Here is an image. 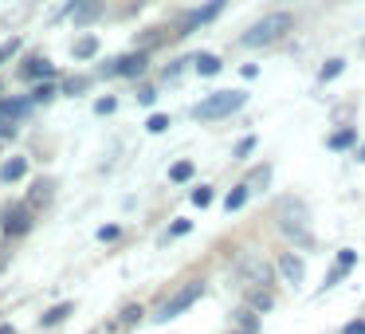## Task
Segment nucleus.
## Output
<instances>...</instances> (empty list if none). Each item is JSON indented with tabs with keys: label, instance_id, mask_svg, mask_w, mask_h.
I'll return each mask as SVG.
<instances>
[{
	"label": "nucleus",
	"instance_id": "obj_14",
	"mask_svg": "<svg viewBox=\"0 0 365 334\" xmlns=\"http://www.w3.org/2000/svg\"><path fill=\"white\" fill-rule=\"evenodd\" d=\"M192 67H197L200 75H220V71H224L220 56H212V51H200V56H192Z\"/></svg>",
	"mask_w": 365,
	"mask_h": 334
},
{
	"label": "nucleus",
	"instance_id": "obj_18",
	"mask_svg": "<svg viewBox=\"0 0 365 334\" xmlns=\"http://www.w3.org/2000/svg\"><path fill=\"white\" fill-rule=\"evenodd\" d=\"M71 310H75V303H56V307H51V310H43L40 326H59V323H63L67 315H71Z\"/></svg>",
	"mask_w": 365,
	"mask_h": 334
},
{
	"label": "nucleus",
	"instance_id": "obj_13",
	"mask_svg": "<svg viewBox=\"0 0 365 334\" xmlns=\"http://www.w3.org/2000/svg\"><path fill=\"white\" fill-rule=\"evenodd\" d=\"M28 173V158H9L4 166H0V181H20V177Z\"/></svg>",
	"mask_w": 365,
	"mask_h": 334
},
{
	"label": "nucleus",
	"instance_id": "obj_31",
	"mask_svg": "<svg viewBox=\"0 0 365 334\" xmlns=\"http://www.w3.org/2000/svg\"><path fill=\"white\" fill-rule=\"evenodd\" d=\"M252 307L267 310V307H271V291H252Z\"/></svg>",
	"mask_w": 365,
	"mask_h": 334
},
{
	"label": "nucleus",
	"instance_id": "obj_27",
	"mask_svg": "<svg viewBox=\"0 0 365 334\" xmlns=\"http://www.w3.org/2000/svg\"><path fill=\"white\" fill-rule=\"evenodd\" d=\"M267 181H271V166H259L252 177H247V185H252V189H255V185H267Z\"/></svg>",
	"mask_w": 365,
	"mask_h": 334
},
{
	"label": "nucleus",
	"instance_id": "obj_22",
	"mask_svg": "<svg viewBox=\"0 0 365 334\" xmlns=\"http://www.w3.org/2000/svg\"><path fill=\"white\" fill-rule=\"evenodd\" d=\"M192 173H197V166H192V161H177V166L169 169V181H189Z\"/></svg>",
	"mask_w": 365,
	"mask_h": 334
},
{
	"label": "nucleus",
	"instance_id": "obj_38",
	"mask_svg": "<svg viewBox=\"0 0 365 334\" xmlns=\"http://www.w3.org/2000/svg\"><path fill=\"white\" fill-rule=\"evenodd\" d=\"M4 263H9V255H4V248H0V271H4Z\"/></svg>",
	"mask_w": 365,
	"mask_h": 334
},
{
	"label": "nucleus",
	"instance_id": "obj_24",
	"mask_svg": "<svg viewBox=\"0 0 365 334\" xmlns=\"http://www.w3.org/2000/svg\"><path fill=\"white\" fill-rule=\"evenodd\" d=\"M341 71H346V59H330V64L322 67V75H318V79H322V83H330V79H338Z\"/></svg>",
	"mask_w": 365,
	"mask_h": 334
},
{
	"label": "nucleus",
	"instance_id": "obj_39",
	"mask_svg": "<svg viewBox=\"0 0 365 334\" xmlns=\"http://www.w3.org/2000/svg\"><path fill=\"white\" fill-rule=\"evenodd\" d=\"M0 334H16V330H12V326H0Z\"/></svg>",
	"mask_w": 365,
	"mask_h": 334
},
{
	"label": "nucleus",
	"instance_id": "obj_40",
	"mask_svg": "<svg viewBox=\"0 0 365 334\" xmlns=\"http://www.w3.org/2000/svg\"><path fill=\"white\" fill-rule=\"evenodd\" d=\"M357 161H365V146H361V150H357Z\"/></svg>",
	"mask_w": 365,
	"mask_h": 334
},
{
	"label": "nucleus",
	"instance_id": "obj_10",
	"mask_svg": "<svg viewBox=\"0 0 365 334\" xmlns=\"http://www.w3.org/2000/svg\"><path fill=\"white\" fill-rule=\"evenodd\" d=\"M51 75H56V67H51L43 56H32V59L20 64V79H51Z\"/></svg>",
	"mask_w": 365,
	"mask_h": 334
},
{
	"label": "nucleus",
	"instance_id": "obj_23",
	"mask_svg": "<svg viewBox=\"0 0 365 334\" xmlns=\"http://www.w3.org/2000/svg\"><path fill=\"white\" fill-rule=\"evenodd\" d=\"M87 87H91V79H87V75H71V79L63 83V95H83Z\"/></svg>",
	"mask_w": 365,
	"mask_h": 334
},
{
	"label": "nucleus",
	"instance_id": "obj_32",
	"mask_svg": "<svg viewBox=\"0 0 365 334\" xmlns=\"http://www.w3.org/2000/svg\"><path fill=\"white\" fill-rule=\"evenodd\" d=\"M255 150V138L247 134V138H240V146H236V158H247V153Z\"/></svg>",
	"mask_w": 365,
	"mask_h": 334
},
{
	"label": "nucleus",
	"instance_id": "obj_5",
	"mask_svg": "<svg viewBox=\"0 0 365 334\" xmlns=\"http://www.w3.org/2000/svg\"><path fill=\"white\" fill-rule=\"evenodd\" d=\"M224 4H228V0H208V4H200V9L185 12V16H181V24H177V36H189V32H197V28L212 24V20L224 12Z\"/></svg>",
	"mask_w": 365,
	"mask_h": 334
},
{
	"label": "nucleus",
	"instance_id": "obj_33",
	"mask_svg": "<svg viewBox=\"0 0 365 334\" xmlns=\"http://www.w3.org/2000/svg\"><path fill=\"white\" fill-rule=\"evenodd\" d=\"M4 138H16V122L12 118H0V142H4Z\"/></svg>",
	"mask_w": 365,
	"mask_h": 334
},
{
	"label": "nucleus",
	"instance_id": "obj_2",
	"mask_svg": "<svg viewBox=\"0 0 365 334\" xmlns=\"http://www.w3.org/2000/svg\"><path fill=\"white\" fill-rule=\"evenodd\" d=\"M283 32H291V12H271V16L255 20V24L240 36V44H244V48H263V44H275Z\"/></svg>",
	"mask_w": 365,
	"mask_h": 334
},
{
	"label": "nucleus",
	"instance_id": "obj_3",
	"mask_svg": "<svg viewBox=\"0 0 365 334\" xmlns=\"http://www.w3.org/2000/svg\"><path fill=\"white\" fill-rule=\"evenodd\" d=\"M145 67H150V51H130V56H122V59H110V64H103L98 67V75L103 79H134V75H142Z\"/></svg>",
	"mask_w": 365,
	"mask_h": 334
},
{
	"label": "nucleus",
	"instance_id": "obj_6",
	"mask_svg": "<svg viewBox=\"0 0 365 334\" xmlns=\"http://www.w3.org/2000/svg\"><path fill=\"white\" fill-rule=\"evenodd\" d=\"M283 232L299 240V248H310V228H307V208L287 201L283 205Z\"/></svg>",
	"mask_w": 365,
	"mask_h": 334
},
{
	"label": "nucleus",
	"instance_id": "obj_16",
	"mask_svg": "<svg viewBox=\"0 0 365 334\" xmlns=\"http://www.w3.org/2000/svg\"><path fill=\"white\" fill-rule=\"evenodd\" d=\"M71 56L75 59H95L98 56V36H79L75 48H71Z\"/></svg>",
	"mask_w": 365,
	"mask_h": 334
},
{
	"label": "nucleus",
	"instance_id": "obj_7",
	"mask_svg": "<svg viewBox=\"0 0 365 334\" xmlns=\"http://www.w3.org/2000/svg\"><path fill=\"white\" fill-rule=\"evenodd\" d=\"M0 228L9 232V236H24L32 228V205H9L0 213Z\"/></svg>",
	"mask_w": 365,
	"mask_h": 334
},
{
	"label": "nucleus",
	"instance_id": "obj_25",
	"mask_svg": "<svg viewBox=\"0 0 365 334\" xmlns=\"http://www.w3.org/2000/svg\"><path fill=\"white\" fill-rule=\"evenodd\" d=\"M51 189H56L51 181H36V185H32V205H40V201H51Z\"/></svg>",
	"mask_w": 365,
	"mask_h": 334
},
{
	"label": "nucleus",
	"instance_id": "obj_20",
	"mask_svg": "<svg viewBox=\"0 0 365 334\" xmlns=\"http://www.w3.org/2000/svg\"><path fill=\"white\" fill-rule=\"evenodd\" d=\"M20 48H24V44H20L16 36H12V40H4V44H0V67H4V64H12V59L20 56Z\"/></svg>",
	"mask_w": 365,
	"mask_h": 334
},
{
	"label": "nucleus",
	"instance_id": "obj_8",
	"mask_svg": "<svg viewBox=\"0 0 365 334\" xmlns=\"http://www.w3.org/2000/svg\"><path fill=\"white\" fill-rule=\"evenodd\" d=\"M240 279H244V287H259V283H267L271 279V268L263 260H240Z\"/></svg>",
	"mask_w": 365,
	"mask_h": 334
},
{
	"label": "nucleus",
	"instance_id": "obj_26",
	"mask_svg": "<svg viewBox=\"0 0 365 334\" xmlns=\"http://www.w3.org/2000/svg\"><path fill=\"white\" fill-rule=\"evenodd\" d=\"M145 130H150V134H165V130H169V114H150Z\"/></svg>",
	"mask_w": 365,
	"mask_h": 334
},
{
	"label": "nucleus",
	"instance_id": "obj_30",
	"mask_svg": "<svg viewBox=\"0 0 365 334\" xmlns=\"http://www.w3.org/2000/svg\"><path fill=\"white\" fill-rule=\"evenodd\" d=\"M189 228H192V221H185V216H181V221L169 224V236H189Z\"/></svg>",
	"mask_w": 365,
	"mask_h": 334
},
{
	"label": "nucleus",
	"instance_id": "obj_1",
	"mask_svg": "<svg viewBox=\"0 0 365 334\" xmlns=\"http://www.w3.org/2000/svg\"><path fill=\"white\" fill-rule=\"evenodd\" d=\"M244 103H247V91H212L208 98H200V103L192 106V118H200V122L228 118V114H236Z\"/></svg>",
	"mask_w": 365,
	"mask_h": 334
},
{
	"label": "nucleus",
	"instance_id": "obj_17",
	"mask_svg": "<svg viewBox=\"0 0 365 334\" xmlns=\"http://www.w3.org/2000/svg\"><path fill=\"white\" fill-rule=\"evenodd\" d=\"M232 318H236V326H240L236 334H255V330H259V318H255V310H252V307H240Z\"/></svg>",
	"mask_w": 365,
	"mask_h": 334
},
{
	"label": "nucleus",
	"instance_id": "obj_9",
	"mask_svg": "<svg viewBox=\"0 0 365 334\" xmlns=\"http://www.w3.org/2000/svg\"><path fill=\"white\" fill-rule=\"evenodd\" d=\"M32 95H16V98H0V118H12V122H20V118H24V114L28 111H32Z\"/></svg>",
	"mask_w": 365,
	"mask_h": 334
},
{
	"label": "nucleus",
	"instance_id": "obj_36",
	"mask_svg": "<svg viewBox=\"0 0 365 334\" xmlns=\"http://www.w3.org/2000/svg\"><path fill=\"white\" fill-rule=\"evenodd\" d=\"M118 236V224H106V228H98V240H114Z\"/></svg>",
	"mask_w": 365,
	"mask_h": 334
},
{
	"label": "nucleus",
	"instance_id": "obj_15",
	"mask_svg": "<svg viewBox=\"0 0 365 334\" xmlns=\"http://www.w3.org/2000/svg\"><path fill=\"white\" fill-rule=\"evenodd\" d=\"M247 197H252V185H236V189L228 193V197H224V208H228V213H240V208L247 205Z\"/></svg>",
	"mask_w": 365,
	"mask_h": 334
},
{
	"label": "nucleus",
	"instance_id": "obj_34",
	"mask_svg": "<svg viewBox=\"0 0 365 334\" xmlns=\"http://www.w3.org/2000/svg\"><path fill=\"white\" fill-rule=\"evenodd\" d=\"M138 103H142V106H153V103H158V91H153V87L138 91Z\"/></svg>",
	"mask_w": 365,
	"mask_h": 334
},
{
	"label": "nucleus",
	"instance_id": "obj_4",
	"mask_svg": "<svg viewBox=\"0 0 365 334\" xmlns=\"http://www.w3.org/2000/svg\"><path fill=\"white\" fill-rule=\"evenodd\" d=\"M200 295H205V283H200V279H192V283H185L181 291L173 295V299H165V303H161V310H158L153 318H158V323H169V318H177L181 310H189L192 303L200 299Z\"/></svg>",
	"mask_w": 365,
	"mask_h": 334
},
{
	"label": "nucleus",
	"instance_id": "obj_19",
	"mask_svg": "<svg viewBox=\"0 0 365 334\" xmlns=\"http://www.w3.org/2000/svg\"><path fill=\"white\" fill-rule=\"evenodd\" d=\"M354 142H357V130H354V126H346V130H338V134H330V150H349Z\"/></svg>",
	"mask_w": 365,
	"mask_h": 334
},
{
	"label": "nucleus",
	"instance_id": "obj_21",
	"mask_svg": "<svg viewBox=\"0 0 365 334\" xmlns=\"http://www.w3.org/2000/svg\"><path fill=\"white\" fill-rule=\"evenodd\" d=\"M56 95H59V91H56V83H48V79H43L40 87H32V103H51Z\"/></svg>",
	"mask_w": 365,
	"mask_h": 334
},
{
	"label": "nucleus",
	"instance_id": "obj_37",
	"mask_svg": "<svg viewBox=\"0 0 365 334\" xmlns=\"http://www.w3.org/2000/svg\"><path fill=\"white\" fill-rule=\"evenodd\" d=\"M341 334H365V323H361V318H357V323H346V330H341Z\"/></svg>",
	"mask_w": 365,
	"mask_h": 334
},
{
	"label": "nucleus",
	"instance_id": "obj_12",
	"mask_svg": "<svg viewBox=\"0 0 365 334\" xmlns=\"http://www.w3.org/2000/svg\"><path fill=\"white\" fill-rule=\"evenodd\" d=\"M279 271H283V275H287V283H294V287L302 283V275H307V268H302V260H299V255H291V252H287L283 260H279Z\"/></svg>",
	"mask_w": 365,
	"mask_h": 334
},
{
	"label": "nucleus",
	"instance_id": "obj_28",
	"mask_svg": "<svg viewBox=\"0 0 365 334\" xmlns=\"http://www.w3.org/2000/svg\"><path fill=\"white\" fill-rule=\"evenodd\" d=\"M192 205H212V189H208V185H200V189H192Z\"/></svg>",
	"mask_w": 365,
	"mask_h": 334
},
{
	"label": "nucleus",
	"instance_id": "obj_29",
	"mask_svg": "<svg viewBox=\"0 0 365 334\" xmlns=\"http://www.w3.org/2000/svg\"><path fill=\"white\" fill-rule=\"evenodd\" d=\"M114 111H118V98H110V95L95 103V114H114Z\"/></svg>",
	"mask_w": 365,
	"mask_h": 334
},
{
	"label": "nucleus",
	"instance_id": "obj_35",
	"mask_svg": "<svg viewBox=\"0 0 365 334\" xmlns=\"http://www.w3.org/2000/svg\"><path fill=\"white\" fill-rule=\"evenodd\" d=\"M138 318H142V307H126V310H122V326L138 323Z\"/></svg>",
	"mask_w": 365,
	"mask_h": 334
},
{
	"label": "nucleus",
	"instance_id": "obj_11",
	"mask_svg": "<svg viewBox=\"0 0 365 334\" xmlns=\"http://www.w3.org/2000/svg\"><path fill=\"white\" fill-rule=\"evenodd\" d=\"M354 263H357V252H354V248H341V252H338V263H334V271L326 275V287L341 283V279H346V271L354 268Z\"/></svg>",
	"mask_w": 365,
	"mask_h": 334
}]
</instances>
